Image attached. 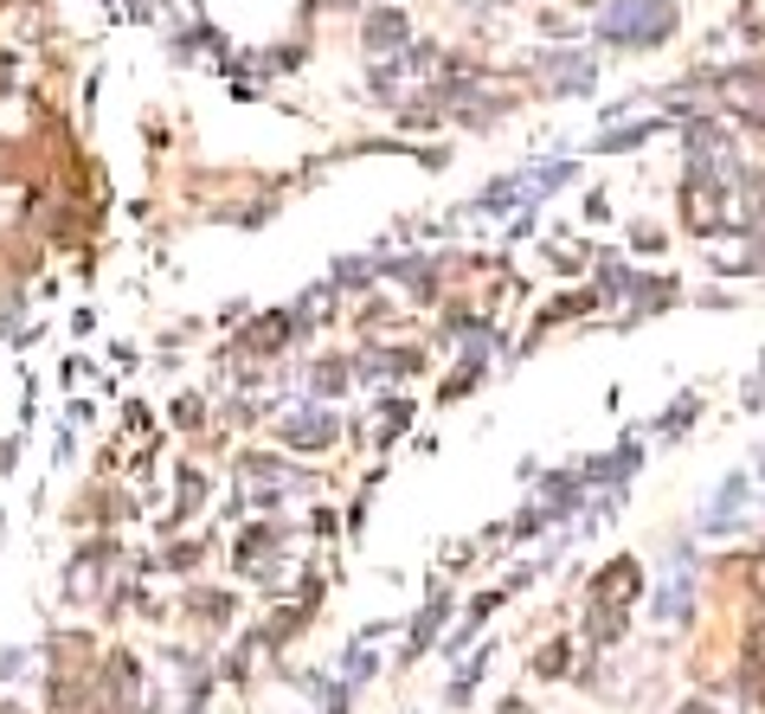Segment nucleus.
I'll use <instances>...</instances> for the list:
<instances>
[{
  "label": "nucleus",
  "mask_w": 765,
  "mask_h": 714,
  "mask_svg": "<svg viewBox=\"0 0 765 714\" xmlns=\"http://www.w3.org/2000/svg\"><path fill=\"white\" fill-rule=\"evenodd\" d=\"M161 567H168V573H194V567H200V541H174V547L161 554Z\"/></svg>",
  "instance_id": "2eb2a0df"
},
{
  "label": "nucleus",
  "mask_w": 765,
  "mask_h": 714,
  "mask_svg": "<svg viewBox=\"0 0 765 714\" xmlns=\"http://www.w3.org/2000/svg\"><path fill=\"white\" fill-rule=\"evenodd\" d=\"M689 592H695V579L676 573V579L663 586V599H656V618H663V625H682V618H689Z\"/></svg>",
  "instance_id": "6e6552de"
},
{
  "label": "nucleus",
  "mask_w": 765,
  "mask_h": 714,
  "mask_svg": "<svg viewBox=\"0 0 765 714\" xmlns=\"http://www.w3.org/2000/svg\"><path fill=\"white\" fill-rule=\"evenodd\" d=\"M123 426H129V431H148V406H141V399H129V413H123Z\"/></svg>",
  "instance_id": "4be33fe9"
},
{
  "label": "nucleus",
  "mask_w": 765,
  "mask_h": 714,
  "mask_svg": "<svg viewBox=\"0 0 765 714\" xmlns=\"http://www.w3.org/2000/svg\"><path fill=\"white\" fill-rule=\"evenodd\" d=\"M296 329H303V316H289V309H271V316H258V322L245 329V342H238V348H245V355H271V348H283Z\"/></svg>",
  "instance_id": "20e7f679"
},
{
  "label": "nucleus",
  "mask_w": 765,
  "mask_h": 714,
  "mask_svg": "<svg viewBox=\"0 0 765 714\" xmlns=\"http://www.w3.org/2000/svg\"><path fill=\"white\" fill-rule=\"evenodd\" d=\"M168 426H174V431H200V426H207V399H200V393H181V399L168 406Z\"/></svg>",
  "instance_id": "9b49d317"
},
{
  "label": "nucleus",
  "mask_w": 765,
  "mask_h": 714,
  "mask_svg": "<svg viewBox=\"0 0 765 714\" xmlns=\"http://www.w3.org/2000/svg\"><path fill=\"white\" fill-rule=\"evenodd\" d=\"M747 663H753V669H765V625H753V631H747Z\"/></svg>",
  "instance_id": "6ab92c4d"
},
{
  "label": "nucleus",
  "mask_w": 765,
  "mask_h": 714,
  "mask_svg": "<svg viewBox=\"0 0 765 714\" xmlns=\"http://www.w3.org/2000/svg\"><path fill=\"white\" fill-rule=\"evenodd\" d=\"M84 367H90V360H84V355H71L65 367H59V380H65V386H77V373H84Z\"/></svg>",
  "instance_id": "5701e85b"
},
{
  "label": "nucleus",
  "mask_w": 765,
  "mask_h": 714,
  "mask_svg": "<svg viewBox=\"0 0 765 714\" xmlns=\"http://www.w3.org/2000/svg\"><path fill=\"white\" fill-rule=\"evenodd\" d=\"M0 714H26V709H20V702H7V709H0Z\"/></svg>",
  "instance_id": "a878e982"
},
{
  "label": "nucleus",
  "mask_w": 765,
  "mask_h": 714,
  "mask_svg": "<svg viewBox=\"0 0 765 714\" xmlns=\"http://www.w3.org/2000/svg\"><path fill=\"white\" fill-rule=\"evenodd\" d=\"M207 470H194V464H187V470H181V477H174V521H187V515H200V502H207Z\"/></svg>",
  "instance_id": "0eeeda50"
},
{
  "label": "nucleus",
  "mask_w": 765,
  "mask_h": 714,
  "mask_svg": "<svg viewBox=\"0 0 765 714\" xmlns=\"http://www.w3.org/2000/svg\"><path fill=\"white\" fill-rule=\"evenodd\" d=\"M181 605H187L194 618H207V625H225V618H238V599H232V592H212V586H194V592H181Z\"/></svg>",
  "instance_id": "423d86ee"
},
{
  "label": "nucleus",
  "mask_w": 765,
  "mask_h": 714,
  "mask_svg": "<svg viewBox=\"0 0 765 714\" xmlns=\"http://www.w3.org/2000/svg\"><path fill=\"white\" fill-rule=\"evenodd\" d=\"M406 426H412V406L406 399H380V444H393Z\"/></svg>",
  "instance_id": "ddd939ff"
},
{
  "label": "nucleus",
  "mask_w": 765,
  "mask_h": 714,
  "mask_svg": "<svg viewBox=\"0 0 765 714\" xmlns=\"http://www.w3.org/2000/svg\"><path fill=\"white\" fill-rule=\"evenodd\" d=\"M0 528H7V521H0Z\"/></svg>",
  "instance_id": "bb28decb"
},
{
  "label": "nucleus",
  "mask_w": 765,
  "mask_h": 714,
  "mask_svg": "<svg viewBox=\"0 0 765 714\" xmlns=\"http://www.w3.org/2000/svg\"><path fill=\"white\" fill-rule=\"evenodd\" d=\"M599 39H612V46H669L676 39V0H612L599 13Z\"/></svg>",
  "instance_id": "f257e3e1"
},
{
  "label": "nucleus",
  "mask_w": 765,
  "mask_h": 714,
  "mask_svg": "<svg viewBox=\"0 0 765 714\" xmlns=\"http://www.w3.org/2000/svg\"><path fill=\"white\" fill-rule=\"evenodd\" d=\"M637 592H643V561H630V554H618L605 573H592V605H605V612H625Z\"/></svg>",
  "instance_id": "f03ea898"
},
{
  "label": "nucleus",
  "mask_w": 765,
  "mask_h": 714,
  "mask_svg": "<svg viewBox=\"0 0 765 714\" xmlns=\"http://www.w3.org/2000/svg\"><path fill=\"white\" fill-rule=\"evenodd\" d=\"M566 656H572V643L559 638V643H547V650L534 656V669H541V676H559V669H566Z\"/></svg>",
  "instance_id": "a211bd4d"
},
{
  "label": "nucleus",
  "mask_w": 765,
  "mask_h": 714,
  "mask_svg": "<svg viewBox=\"0 0 765 714\" xmlns=\"http://www.w3.org/2000/svg\"><path fill=\"white\" fill-rule=\"evenodd\" d=\"M630 245H637V251H663V232H650V225H637V232H630Z\"/></svg>",
  "instance_id": "aec40b11"
},
{
  "label": "nucleus",
  "mask_w": 765,
  "mask_h": 714,
  "mask_svg": "<svg viewBox=\"0 0 765 714\" xmlns=\"http://www.w3.org/2000/svg\"><path fill=\"white\" fill-rule=\"evenodd\" d=\"M753 592L765 599V554H760V567H753Z\"/></svg>",
  "instance_id": "b1692460"
},
{
  "label": "nucleus",
  "mask_w": 765,
  "mask_h": 714,
  "mask_svg": "<svg viewBox=\"0 0 765 714\" xmlns=\"http://www.w3.org/2000/svg\"><path fill=\"white\" fill-rule=\"evenodd\" d=\"M740 33H747L753 46H765V0H747V7H740Z\"/></svg>",
  "instance_id": "f3484780"
},
{
  "label": "nucleus",
  "mask_w": 765,
  "mask_h": 714,
  "mask_svg": "<svg viewBox=\"0 0 765 714\" xmlns=\"http://www.w3.org/2000/svg\"><path fill=\"white\" fill-rule=\"evenodd\" d=\"M656 136V123H630V130H612V136H599V155H618V148H637Z\"/></svg>",
  "instance_id": "4468645a"
},
{
  "label": "nucleus",
  "mask_w": 765,
  "mask_h": 714,
  "mask_svg": "<svg viewBox=\"0 0 765 714\" xmlns=\"http://www.w3.org/2000/svg\"><path fill=\"white\" fill-rule=\"evenodd\" d=\"M406 39H412V20L399 7H373L367 13V52H399Z\"/></svg>",
  "instance_id": "39448f33"
},
{
  "label": "nucleus",
  "mask_w": 765,
  "mask_h": 714,
  "mask_svg": "<svg viewBox=\"0 0 765 714\" xmlns=\"http://www.w3.org/2000/svg\"><path fill=\"white\" fill-rule=\"evenodd\" d=\"M348 380H354V367H348V360H342V355H322V367L309 373V386H316L322 399H329V393L342 399V393H348Z\"/></svg>",
  "instance_id": "1a4fd4ad"
},
{
  "label": "nucleus",
  "mask_w": 765,
  "mask_h": 714,
  "mask_svg": "<svg viewBox=\"0 0 765 714\" xmlns=\"http://www.w3.org/2000/svg\"><path fill=\"white\" fill-rule=\"evenodd\" d=\"M521 194H528V174H508V181L477 194V213H508V200H521Z\"/></svg>",
  "instance_id": "9d476101"
},
{
  "label": "nucleus",
  "mask_w": 765,
  "mask_h": 714,
  "mask_svg": "<svg viewBox=\"0 0 765 714\" xmlns=\"http://www.w3.org/2000/svg\"><path fill=\"white\" fill-rule=\"evenodd\" d=\"M701 413V393H682V399H676V406H669V419H663V426L656 431H669V438H676V431L689 426V419H695Z\"/></svg>",
  "instance_id": "dca6fc26"
},
{
  "label": "nucleus",
  "mask_w": 765,
  "mask_h": 714,
  "mask_svg": "<svg viewBox=\"0 0 765 714\" xmlns=\"http://www.w3.org/2000/svg\"><path fill=\"white\" fill-rule=\"evenodd\" d=\"M335 431H342V419H335L329 406H309L303 419H283L277 438L289 444V451H329V444H335Z\"/></svg>",
  "instance_id": "7ed1b4c3"
},
{
  "label": "nucleus",
  "mask_w": 765,
  "mask_h": 714,
  "mask_svg": "<svg viewBox=\"0 0 765 714\" xmlns=\"http://www.w3.org/2000/svg\"><path fill=\"white\" fill-rule=\"evenodd\" d=\"M373 271H380L373 258H348V264H335V271H329V290H360Z\"/></svg>",
  "instance_id": "f8f14e48"
},
{
  "label": "nucleus",
  "mask_w": 765,
  "mask_h": 714,
  "mask_svg": "<svg viewBox=\"0 0 765 714\" xmlns=\"http://www.w3.org/2000/svg\"><path fill=\"white\" fill-rule=\"evenodd\" d=\"M329 7H348V13H354V7H367V0H329Z\"/></svg>",
  "instance_id": "393cba45"
},
{
  "label": "nucleus",
  "mask_w": 765,
  "mask_h": 714,
  "mask_svg": "<svg viewBox=\"0 0 765 714\" xmlns=\"http://www.w3.org/2000/svg\"><path fill=\"white\" fill-rule=\"evenodd\" d=\"M0 470H20V431H13V438L0 444Z\"/></svg>",
  "instance_id": "412c9836"
}]
</instances>
